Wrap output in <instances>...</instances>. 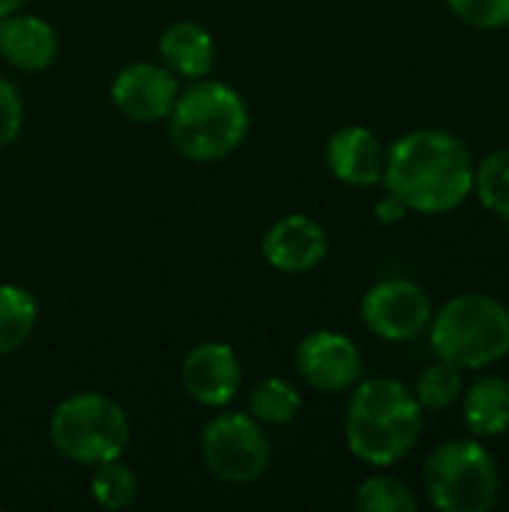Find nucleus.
Instances as JSON below:
<instances>
[{"label":"nucleus","mask_w":509,"mask_h":512,"mask_svg":"<svg viewBox=\"0 0 509 512\" xmlns=\"http://www.w3.org/2000/svg\"><path fill=\"white\" fill-rule=\"evenodd\" d=\"M381 183L408 213H453L474 192V159L447 129H411L387 147Z\"/></svg>","instance_id":"f257e3e1"},{"label":"nucleus","mask_w":509,"mask_h":512,"mask_svg":"<svg viewBox=\"0 0 509 512\" xmlns=\"http://www.w3.org/2000/svg\"><path fill=\"white\" fill-rule=\"evenodd\" d=\"M423 435V408L396 378H360L345 411V444L369 468H390L411 456Z\"/></svg>","instance_id":"f03ea898"},{"label":"nucleus","mask_w":509,"mask_h":512,"mask_svg":"<svg viewBox=\"0 0 509 512\" xmlns=\"http://www.w3.org/2000/svg\"><path fill=\"white\" fill-rule=\"evenodd\" d=\"M165 120L171 147L192 162L228 159L249 135L246 99L231 84L210 75L180 90Z\"/></svg>","instance_id":"7ed1b4c3"},{"label":"nucleus","mask_w":509,"mask_h":512,"mask_svg":"<svg viewBox=\"0 0 509 512\" xmlns=\"http://www.w3.org/2000/svg\"><path fill=\"white\" fill-rule=\"evenodd\" d=\"M426 330L435 357L462 372L489 369L509 354V309L480 291L447 300Z\"/></svg>","instance_id":"20e7f679"},{"label":"nucleus","mask_w":509,"mask_h":512,"mask_svg":"<svg viewBox=\"0 0 509 512\" xmlns=\"http://www.w3.org/2000/svg\"><path fill=\"white\" fill-rule=\"evenodd\" d=\"M423 489L435 510L489 512L501 498V468L480 438H453L429 453Z\"/></svg>","instance_id":"39448f33"},{"label":"nucleus","mask_w":509,"mask_h":512,"mask_svg":"<svg viewBox=\"0 0 509 512\" xmlns=\"http://www.w3.org/2000/svg\"><path fill=\"white\" fill-rule=\"evenodd\" d=\"M48 438L63 459L96 468L102 462L123 459L129 444V417L102 393H75L51 411Z\"/></svg>","instance_id":"423d86ee"},{"label":"nucleus","mask_w":509,"mask_h":512,"mask_svg":"<svg viewBox=\"0 0 509 512\" xmlns=\"http://www.w3.org/2000/svg\"><path fill=\"white\" fill-rule=\"evenodd\" d=\"M201 459L207 471L225 483H252L270 465V441L252 414L228 411L204 426Z\"/></svg>","instance_id":"0eeeda50"},{"label":"nucleus","mask_w":509,"mask_h":512,"mask_svg":"<svg viewBox=\"0 0 509 512\" xmlns=\"http://www.w3.org/2000/svg\"><path fill=\"white\" fill-rule=\"evenodd\" d=\"M360 318L366 330L384 342H411L429 327L432 300L423 285L405 276H390L363 294Z\"/></svg>","instance_id":"6e6552de"},{"label":"nucleus","mask_w":509,"mask_h":512,"mask_svg":"<svg viewBox=\"0 0 509 512\" xmlns=\"http://www.w3.org/2000/svg\"><path fill=\"white\" fill-rule=\"evenodd\" d=\"M294 363L300 378L318 393H348L363 378V354L357 342L339 330H315L303 336Z\"/></svg>","instance_id":"1a4fd4ad"},{"label":"nucleus","mask_w":509,"mask_h":512,"mask_svg":"<svg viewBox=\"0 0 509 512\" xmlns=\"http://www.w3.org/2000/svg\"><path fill=\"white\" fill-rule=\"evenodd\" d=\"M180 84L171 69L162 63L138 60L123 66L111 81L114 108L132 123H159L171 114Z\"/></svg>","instance_id":"9d476101"},{"label":"nucleus","mask_w":509,"mask_h":512,"mask_svg":"<svg viewBox=\"0 0 509 512\" xmlns=\"http://www.w3.org/2000/svg\"><path fill=\"white\" fill-rule=\"evenodd\" d=\"M183 390L204 408H225L243 387V363L225 342L195 345L180 366Z\"/></svg>","instance_id":"9b49d317"},{"label":"nucleus","mask_w":509,"mask_h":512,"mask_svg":"<svg viewBox=\"0 0 509 512\" xmlns=\"http://www.w3.org/2000/svg\"><path fill=\"white\" fill-rule=\"evenodd\" d=\"M327 249V231L306 213H288L276 219L261 240L267 264L279 273H312L327 258Z\"/></svg>","instance_id":"f8f14e48"},{"label":"nucleus","mask_w":509,"mask_h":512,"mask_svg":"<svg viewBox=\"0 0 509 512\" xmlns=\"http://www.w3.org/2000/svg\"><path fill=\"white\" fill-rule=\"evenodd\" d=\"M384 147L366 126H342L327 141V168L330 174L354 189L378 186L384 177Z\"/></svg>","instance_id":"ddd939ff"},{"label":"nucleus","mask_w":509,"mask_h":512,"mask_svg":"<svg viewBox=\"0 0 509 512\" xmlns=\"http://www.w3.org/2000/svg\"><path fill=\"white\" fill-rule=\"evenodd\" d=\"M0 54L21 72H42L57 57V33L39 15L9 12L0 18Z\"/></svg>","instance_id":"4468645a"},{"label":"nucleus","mask_w":509,"mask_h":512,"mask_svg":"<svg viewBox=\"0 0 509 512\" xmlns=\"http://www.w3.org/2000/svg\"><path fill=\"white\" fill-rule=\"evenodd\" d=\"M159 57H162V66L171 69L177 78L198 81V78H207L213 72L216 42L201 24L174 21L159 36Z\"/></svg>","instance_id":"2eb2a0df"},{"label":"nucleus","mask_w":509,"mask_h":512,"mask_svg":"<svg viewBox=\"0 0 509 512\" xmlns=\"http://www.w3.org/2000/svg\"><path fill=\"white\" fill-rule=\"evenodd\" d=\"M465 426L474 438L489 441L509 432V381L501 375H480L462 390Z\"/></svg>","instance_id":"dca6fc26"},{"label":"nucleus","mask_w":509,"mask_h":512,"mask_svg":"<svg viewBox=\"0 0 509 512\" xmlns=\"http://www.w3.org/2000/svg\"><path fill=\"white\" fill-rule=\"evenodd\" d=\"M39 321L36 297L12 282H0V357L18 351Z\"/></svg>","instance_id":"f3484780"},{"label":"nucleus","mask_w":509,"mask_h":512,"mask_svg":"<svg viewBox=\"0 0 509 512\" xmlns=\"http://www.w3.org/2000/svg\"><path fill=\"white\" fill-rule=\"evenodd\" d=\"M303 399L297 387L285 378H267L249 393V411L261 426H288L297 420Z\"/></svg>","instance_id":"a211bd4d"},{"label":"nucleus","mask_w":509,"mask_h":512,"mask_svg":"<svg viewBox=\"0 0 509 512\" xmlns=\"http://www.w3.org/2000/svg\"><path fill=\"white\" fill-rule=\"evenodd\" d=\"M474 192L489 213L509 222V147L486 153L474 165Z\"/></svg>","instance_id":"6ab92c4d"},{"label":"nucleus","mask_w":509,"mask_h":512,"mask_svg":"<svg viewBox=\"0 0 509 512\" xmlns=\"http://www.w3.org/2000/svg\"><path fill=\"white\" fill-rule=\"evenodd\" d=\"M354 507L360 512H417L420 501L408 489V483H402L399 477L375 474L357 486Z\"/></svg>","instance_id":"aec40b11"},{"label":"nucleus","mask_w":509,"mask_h":512,"mask_svg":"<svg viewBox=\"0 0 509 512\" xmlns=\"http://www.w3.org/2000/svg\"><path fill=\"white\" fill-rule=\"evenodd\" d=\"M465 381H462V369L438 360L432 366H426L417 378L414 396L420 402L423 411H447L462 399Z\"/></svg>","instance_id":"412c9836"},{"label":"nucleus","mask_w":509,"mask_h":512,"mask_svg":"<svg viewBox=\"0 0 509 512\" xmlns=\"http://www.w3.org/2000/svg\"><path fill=\"white\" fill-rule=\"evenodd\" d=\"M90 495L105 510H126L138 498V477L120 459L102 462V465L93 468Z\"/></svg>","instance_id":"4be33fe9"},{"label":"nucleus","mask_w":509,"mask_h":512,"mask_svg":"<svg viewBox=\"0 0 509 512\" xmlns=\"http://www.w3.org/2000/svg\"><path fill=\"white\" fill-rule=\"evenodd\" d=\"M453 15L474 30H504L509 27V0H447Z\"/></svg>","instance_id":"5701e85b"},{"label":"nucleus","mask_w":509,"mask_h":512,"mask_svg":"<svg viewBox=\"0 0 509 512\" xmlns=\"http://www.w3.org/2000/svg\"><path fill=\"white\" fill-rule=\"evenodd\" d=\"M21 120H24V105H21V93L12 81H6L0 75V150L9 147L18 132H21Z\"/></svg>","instance_id":"b1692460"},{"label":"nucleus","mask_w":509,"mask_h":512,"mask_svg":"<svg viewBox=\"0 0 509 512\" xmlns=\"http://www.w3.org/2000/svg\"><path fill=\"white\" fill-rule=\"evenodd\" d=\"M405 216H408V207H405L396 195H390V192L375 204V219H378L381 225H399Z\"/></svg>","instance_id":"393cba45"},{"label":"nucleus","mask_w":509,"mask_h":512,"mask_svg":"<svg viewBox=\"0 0 509 512\" xmlns=\"http://www.w3.org/2000/svg\"><path fill=\"white\" fill-rule=\"evenodd\" d=\"M27 0H0V18L9 15V12H18Z\"/></svg>","instance_id":"a878e982"}]
</instances>
